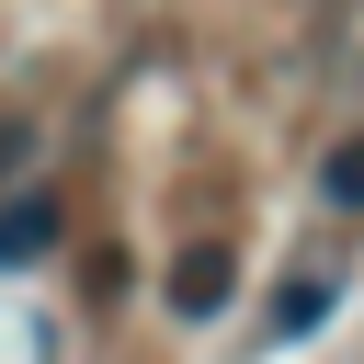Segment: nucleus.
I'll return each mask as SVG.
<instances>
[{"label":"nucleus","instance_id":"obj_1","mask_svg":"<svg viewBox=\"0 0 364 364\" xmlns=\"http://www.w3.org/2000/svg\"><path fill=\"white\" fill-rule=\"evenodd\" d=\"M68 239V205H57V182H23L11 205H0V273H23V262H46Z\"/></svg>","mask_w":364,"mask_h":364},{"label":"nucleus","instance_id":"obj_2","mask_svg":"<svg viewBox=\"0 0 364 364\" xmlns=\"http://www.w3.org/2000/svg\"><path fill=\"white\" fill-rule=\"evenodd\" d=\"M228 284H239V250H228V239H193V250L171 262V318H193V330H205V318L228 307Z\"/></svg>","mask_w":364,"mask_h":364},{"label":"nucleus","instance_id":"obj_4","mask_svg":"<svg viewBox=\"0 0 364 364\" xmlns=\"http://www.w3.org/2000/svg\"><path fill=\"white\" fill-rule=\"evenodd\" d=\"M318 205H330V216H364V136H341V148L318 159Z\"/></svg>","mask_w":364,"mask_h":364},{"label":"nucleus","instance_id":"obj_3","mask_svg":"<svg viewBox=\"0 0 364 364\" xmlns=\"http://www.w3.org/2000/svg\"><path fill=\"white\" fill-rule=\"evenodd\" d=\"M341 318V273H296L284 296H273V318H262V353H296L307 330H330Z\"/></svg>","mask_w":364,"mask_h":364},{"label":"nucleus","instance_id":"obj_5","mask_svg":"<svg viewBox=\"0 0 364 364\" xmlns=\"http://www.w3.org/2000/svg\"><path fill=\"white\" fill-rule=\"evenodd\" d=\"M34 136H46V125H34L23 102H0V193L23 182V159H34Z\"/></svg>","mask_w":364,"mask_h":364}]
</instances>
